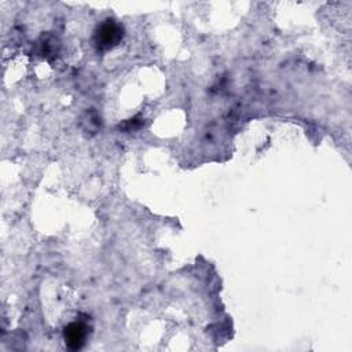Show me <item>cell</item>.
<instances>
[{
  "instance_id": "cell-1",
  "label": "cell",
  "mask_w": 352,
  "mask_h": 352,
  "mask_svg": "<svg viewBox=\"0 0 352 352\" xmlns=\"http://www.w3.org/2000/svg\"><path fill=\"white\" fill-rule=\"evenodd\" d=\"M122 26L113 19L103 21L95 30V44L99 50H109L117 45L122 38Z\"/></svg>"
},
{
  "instance_id": "cell-2",
  "label": "cell",
  "mask_w": 352,
  "mask_h": 352,
  "mask_svg": "<svg viewBox=\"0 0 352 352\" xmlns=\"http://www.w3.org/2000/svg\"><path fill=\"white\" fill-rule=\"evenodd\" d=\"M87 334H88V331H87L85 323L73 322V323L67 324L65 327V331H63V338H65L66 346L70 351L80 349L85 344Z\"/></svg>"
}]
</instances>
